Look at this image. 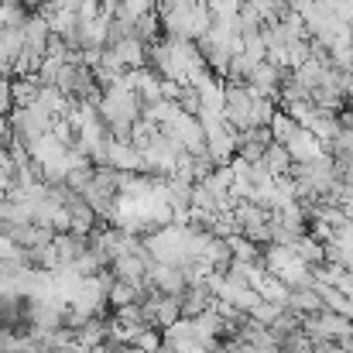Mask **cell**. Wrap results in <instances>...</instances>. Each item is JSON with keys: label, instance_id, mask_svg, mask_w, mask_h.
I'll return each instance as SVG.
<instances>
[{"label": "cell", "instance_id": "1", "mask_svg": "<svg viewBox=\"0 0 353 353\" xmlns=\"http://www.w3.org/2000/svg\"><path fill=\"white\" fill-rule=\"evenodd\" d=\"M213 295H210V288L203 285V281H196V285H189L182 295H179V309H182V319H199L203 312H210L213 309Z\"/></svg>", "mask_w": 353, "mask_h": 353}, {"label": "cell", "instance_id": "2", "mask_svg": "<svg viewBox=\"0 0 353 353\" xmlns=\"http://www.w3.org/2000/svg\"><path fill=\"white\" fill-rule=\"evenodd\" d=\"M62 210L69 213V234L90 236L93 230H97V223H100V220H97V213H93V210L86 206V199H83L79 192H76V196H72V199H69V203H65Z\"/></svg>", "mask_w": 353, "mask_h": 353}, {"label": "cell", "instance_id": "3", "mask_svg": "<svg viewBox=\"0 0 353 353\" xmlns=\"http://www.w3.org/2000/svg\"><path fill=\"white\" fill-rule=\"evenodd\" d=\"M107 165L114 172H127V175H141V151L130 141H110L107 148Z\"/></svg>", "mask_w": 353, "mask_h": 353}, {"label": "cell", "instance_id": "4", "mask_svg": "<svg viewBox=\"0 0 353 353\" xmlns=\"http://www.w3.org/2000/svg\"><path fill=\"white\" fill-rule=\"evenodd\" d=\"M285 148H288V154H292V165H305V161H316L319 154H326V151H323V141H316L305 127H299Z\"/></svg>", "mask_w": 353, "mask_h": 353}, {"label": "cell", "instance_id": "5", "mask_svg": "<svg viewBox=\"0 0 353 353\" xmlns=\"http://www.w3.org/2000/svg\"><path fill=\"white\" fill-rule=\"evenodd\" d=\"M52 247H55L59 268H69L79 254H86V250H90V240H86V236H79V234H55Z\"/></svg>", "mask_w": 353, "mask_h": 353}, {"label": "cell", "instance_id": "6", "mask_svg": "<svg viewBox=\"0 0 353 353\" xmlns=\"http://www.w3.org/2000/svg\"><path fill=\"white\" fill-rule=\"evenodd\" d=\"M261 165H264V172H268L271 179H288V175H292V154H288L285 144H274V141H271V144L264 148Z\"/></svg>", "mask_w": 353, "mask_h": 353}, {"label": "cell", "instance_id": "7", "mask_svg": "<svg viewBox=\"0 0 353 353\" xmlns=\"http://www.w3.org/2000/svg\"><path fill=\"white\" fill-rule=\"evenodd\" d=\"M38 93H41V79L38 76H17V79H10V100H14V107H34L38 103Z\"/></svg>", "mask_w": 353, "mask_h": 353}, {"label": "cell", "instance_id": "8", "mask_svg": "<svg viewBox=\"0 0 353 353\" xmlns=\"http://www.w3.org/2000/svg\"><path fill=\"white\" fill-rule=\"evenodd\" d=\"M130 38H137L144 48L154 45V41H161V21H158V10H148V14L134 17V31H130Z\"/></svg>", "mask_w": 353, "mask_h": 353}, {"label": "cell", "instance_id": "9", "mask_svg": "<svg viewBox=\"0 0 353 353\" xmlns=\"http://www.w3.org/2000/svg\"><path fill=\"white\" fill-rule=\"evenodd\" d=\"M254 292H257V299H264V302H274V305H281V309L288 305V288H285L274 274H268V271L254 281Z\"/></svg>", "mask_w": 353, "mask_h": 353}, {"label": "cell", "instance_id": "10", "mask_svg": "<svg viewBox=\"0 0 353 353\" xmlns=\"http://www.w3.org/2000/svg\"><path fill=\"white\" fill-rule=\"evenodd\" d=\"M285 309L288 312H299V316H316V312H323V302H319V295L312 288H292Z\"/></svg>", "mask_w": 353, "mask_h": 353}, {"label": "cell", "instance_id": "11", "mask_svg": "<svg viewBox=\"0 0 353 353\" xmlns=\"http://www.w3.org/2000/svg\"><path fill=\"white\" fill-rule=\"evenodd\" d=\"M292 254L305 264V268H319L326 257H323V243L319 240H312V236L305 234V236H299L295 243H292Z\"/></svg>", "mask_w": 353, "mask_h": 353}, {"label": "cell", "instance_id": "12", "mask_svg": "<svg viewBox=\"0 0 353 353\" xmlns=\"http://www.w3.org/2000/svg\"><path fill=\"white\" fill-rule=\"evenodd\" d=\"M261 28H264L261 14H257L250 3H240V7H236V34H240V38H250V34H261Z\"/></svg>", "mask_w": 353, "mask_h": 353}, {"label": "cell", "instance_id": "13", "mask_svg": "<svg viewBox=\"0 0 353 353\" xmlns=\"http://www.w3.org/2000/svg\"><path fill=\"white\" fill-rule=\"evenodd\" d=\"M31 14H34V10H28L24 3H0V28H7V31H21L24 21H28Z\"/></svg>", "mask_w": 353, "mask_h": 353}, {"label": "cell", "instance_id": "14", "mask_svg": "<svg viewBox=\"0 0 353 353\" xmlns=\"http://www.w3.org/2000/svg\"><path fill=\"white\" fill-rule=\"evenodd\" d=\"M268 130H271V141H274V144H288L292 134L299 130V123L288 117L285 110H274V117H271V123H268Z\"/></svg>", "mask_w": 353, "mask_h": 353}, {"label": "cell", "instance_id": "15", "mask_svg": "<svg viewBox=\"0 0 353 353\" xmlns=\"http://www.w3.org/2000/svg\"><path fill=\"white\" fill-rule=\"evenodd\" d=\"M247 316H250L254 323H261V326H268V330H271V326H274V319L281 316V305H274V302H264V299H261Z\"/></svg>", "mask_w": 353, "mask_h": 353}, {"label": "cell", "instance_id": "16", "mask_svg": "<svg viewBox=\"0 0 353 353\" xmlns=\"http://www.w3.org/2000/svg\"><path fill=\"white\" fill-rule=\"evenodd\" d=\"M130 347H141V350H148V353H158L161 350V336H158L154 330H141V336H137Z\"/></svg>", "mask_w": 353, "mask_h": 353}, {"label": "cell", "instance_id": "17", "mask_svg": "<svg viewBox=\"0 0 353 353\" xmlns=\"http://www.w3.org/2000/svg\"><path fill=\"white\" fill-rule=\"evenodd\" d=\"M10 185H14V175H10V172H3V168H0V192H7V189H10Z\"/></svg>", "mask_w": 353, "mask_h": 353}, {"label": "cell", "instance_id": "18", "mask_svg": "<svg viewBox=\"0 0 353 353\" xmlns=\"http://www.w3.org/2000/svg\"><path fill=\"white\" fill-rule=\"evenodd\" d=\"M285 3H288V10H302L309 0H285Z\"/></svg>", "mask_w": 353, "mask_h": 353}, {"label": "cell", "instance_id": "19", "mask_svg": "<svg viewBox=\"0 0 353 353\" xmlns=\"http://www.w3.org/2000/svg\"><path fill=\"white\" fill-rule=\"evenodd\" d=\"M120 353H148V350H141V347H123Z\"/></svg>", "mask_w": 353, "mask_h": 353}, {"label": "cell", "instance_id": "20", "mask_svg": "<svg viewBox=\"0 0 353 353\" xmlns=\"http://www.w3.org/2000/svg\"><path fill=\"white\" fill-rule=\"evenodd\" d=\"M0 3H28V0H0Z\"/></svg>", "mask_w": 353, "mask_h": 353}, {"label": "cell", "instance_id": "21", "mask_svg": "<svg viewBox=\"0 0 353 353\" xmlns=\"http://www.w3.org/2000/svg\"><path fill=\"white\" fill-rule=\"evenodd\" d=\"M347 31H350V45H353V24H347Z\"/></svg>", "mask_w": 353, "mask_h": 353}, {"label": "cell", "instance_id": "22", "mask_svg": "<svg viewBox=\"0 0 353 353\" xmlns=\"http://www.w3.org/2000/svg\"><path fill=\"white\" fill-rule=\"evenodd\" d=\"M350 330H353V323H350Z\"/></svg>", "mask_w": 353, "mask_h": 353}, {"label": "cell", "instance_id": "23", "mask_svg": "<svg viewBox=\"0 0 353 353\" xmlns=\"http://www.w3.org/2000/svg\"><path fill=\"white\" fill-rule=\"evenodd\" d=\"M0 196H3V192H0Z\"/></svg>", "mask_w": 353, "mask_h": 353}, {"label": "cell", "instance_id": "24", "mask_svg": "<svg viewBox=\"0 0 353 353\" xmlns=\"http://www.w3.org/2000/svg\"><path fill=\"white\" fill-rule=\"evenodd\" d=\"M0 227H3V223H0Z\"/></svg>", "mask_w": 353, "mask_h": 353}, {"label": "cell", "instance_id": "25", "mask_svg": "<svg viewBox=\"0 0 353 353\" xmlns=\"http://www.w3.org/2000/svg\"><path fill=\"white\" fill-rule=\"evenodd\" d=\"M350 76H353V72H350Z\"/></svg>", "mask_w": 353, "mask_h": 353}]
</instances>
